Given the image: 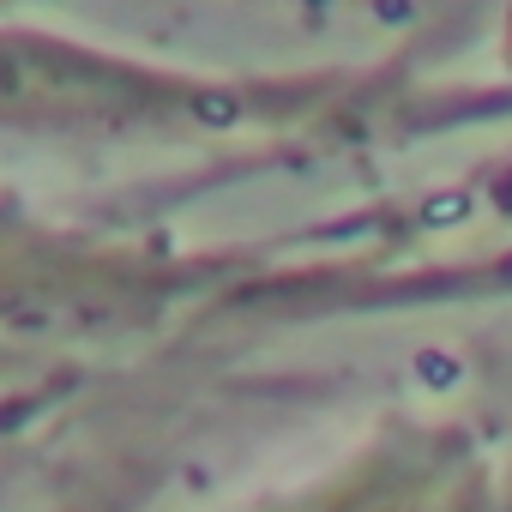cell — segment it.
Here are the masks:
<instances>
[{
	"label": "cell",
	"mask_w": 512,
	"mask_h": 512,
	"mask_svg": "<svg viewBox=\"0 0 512 512\" xmlns=\"http://www.w3.org/2000/svg\"><path fill=\"white\" fill-rule=\"evenodd\" d=\"M145 79L43 37H0V115L7 121H103L133 115Z\"/></svg>",
	"instance_id": "obj_1"
}]
</instances>
